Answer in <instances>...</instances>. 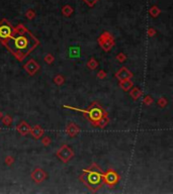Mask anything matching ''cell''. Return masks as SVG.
Instances as JSON below:
<instances>
[{"label":"cell","instance_id":"obj_1","mask_svg":"<svg viewBox=\"0 0 173 194\" xmlns=\"http://www.w3.org/2000/svg\"><path fill=\"white\" fill-rule=\"evenodd\" d=\"M27 44H28V41H27V38H24V36H17L14 40L15 49L18 50V51H22V50L26 49Z\"/></svg>","mask_w":173,"mask_h":194},{"label":"cell","instance_id":"obj_2","mask_svg":"<svg viewBox=\"0 0 173 194\" xmlns=\"http://www.w3.org/2000/svg\"><path fill=\"white\" fill-rule=\"evenodd\" d=\"M87 179L91 185H98L100 183V180H101V177L98 174H96V173H90L88 175Z\"/></svg>","mask_w":173,"mask_h":194},{"label":"cell","instance_id":"obj_3","mask_svg":"<svg viewBox=\"0 0 173 194\" xmlns=\"http://www.w3.org/2000/svg\"><path fill=\"white\" fill-rule=\"evenodd\" d=\"M46 175H45V172L42 170H40V169H38V170H35V172L33 173V180H35L36 182H41L43 181V180L45 179Z\"/></svg>","mask_w":173,"mask_h":194},{"label":"cell","instance_id":"obj_4","mask_svg":"<svg viewBox=\"0 0 173 194\" xmlns=\"http://www.w3.org/2000/svg\"><path fill=\"white\" fill-rule=\"evenodd\" d=\"M72 156V152L70 151L68 148H63L62 150L59 152V157H60L61 159L63 160V161H66L67 159H69L70 157Z\"/></svg>","mask_w":173,"mask_h":194},{"label":"cell","instance_id":"obj_5","mask_svg":"<svg viewBox=\"0 0 173 194\" xmlns=\"http://www.w3.org/2000/svg\"><path fill=\"white\" fill-rule=\"evenodd\" d=\"M89 115L91 119L93 120H98L101 118V110L99 108H93L89 111Z\"/></svg>","mask_w":173,"mask_h":194},{"label":"cell","instance_id":"obj_6","mask_svg":"<svg viewBox=\"0 0 173 194\" xmlns=\"http://www.w3.org/2000/svg\"><path fill=\"white\" fill-rule=\"evenodd\" d=\"M105 180H106V182H108V183H109V184H115V182L117 181V176L115 174V173L109 172V173H108V174H106Z\"/></svg>","mask_w":173,"mask_h":194},{"label":"cell","instance_id":"obj_7","mask_svg":"<svg viewBox=\"0 0 173 194\" xmlns=\"http://www.w3.org/2000/svg\"><path fill=\"white\" fill-rule=\"evenodd\" d=\"M10 35V28L8 26H2L0 27V36H3V38H6Z\"/></svg>","mask_w":173,"mask_h":194}]
</instances>
